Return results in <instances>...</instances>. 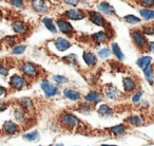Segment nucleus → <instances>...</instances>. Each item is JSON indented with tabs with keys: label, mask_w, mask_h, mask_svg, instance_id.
I'll list each match as a JSON object with an SVG mask.
<instances>
[{
	"label": "nucleus",
	"mask_w": 154,
	"mask_h": 146,
	"mask_svg": "<svg viewBox=\"0 0 154 146\" xmlns=\"http://www.w3.org/2000/svg\"><path fill=\"white\" fill-rule=\"evenodd\" d=\"M8 107V104L5 103V102L3 101H0V111H3V110H5Z\"/></svg>",
	"instance_id": "nucleus-43"
},
{
	"label": "nucleus",
	"mask_w": 154,
	"mask_h": 146,
	"mask_svg": "<svg viewBox=\"0 0 154 146\" xmlns=\"http://www.w3.org/2000/svg\"><path fill=\"white\" fill-rule=\"evenodd\" d=\"M124 19L126 20V22L130 24H136L140 22V18L136 17L135 15H132V14H129V15H126L124 17Z\"/></svg>",
	"instance_id": "nucleus-33"
},
{
	"label": "nucleus",
	"mask_w": 154,
	"mask_h": 146,
	"mask_svg": "<svg viewBox=\"0 0 154 146\" xmlns=\"http://www.w3.org/2000/svg\"><path fill=\"white\" fill-rule=\"evenodd\" d=\"M39 132L37 130H34V131H31V132H28L26 135H22V139L26 140L28 142H36L39 140Z\"/></svg>",
	"instance_id": "nucleus-26"
},
{
	"label": "nucleus",
	"mask_w": 154,
	"mask_h": 146,
	"mask_svg": "<svg viewBox=\"0 0 154 146\" xmlns=\"http://www.w3.org/2000/svg\"><path fill=\"white\" fill-rule=\"evenodd\" d=\"M126 126L125 124H118V125H115V126H112L110 128H108V131H109L111 135H115V137H119V135H122L126 133Z\"/></svg>",
	"instance_id": "nucleus-18"
},
{
	"label": "nucleus",
	"mask_w": 154,
	"mask_h": 146,
	"mask_svg": "<svg viewBox=\"0 0 154 146\" xmlns=\"http://www.w3.org/2000/svg\"><path fill=\"white\" fill-rule=\"evenodd\" d=\"M5 93H7V89H5V87L0 86V97H2V95H5Z\"/></svg>",
	"instance_id": "nucleus-44"
},
{
	"label": "nucleus",
	"mask_w": 154,
	"mask_h": 146,
	"mask_svg": "<svg viewBox=\"0 0 154 146\" xmlns=\"http://www.w3.org/2000/svg\"><path fill=\"white\" fill-rule=\"evenodd\" d=\"M151 62H152V57L147 55V56H141V57H139L138 59H137L136 64L139 68L143 69V70L145 71L148 67L151 66Z\"/></svg>",
	"instance_id": "nucleus-22"
},
{
	"label": "nucleus",
	"mask_w": 154,
	"mask_h": 146,
	"mask_svg": "<svg viewBox=\"0 0 154 146\" xmlns=\"http://www.w3.org/2000/svg\"><path fill=\"white\" fill-rule=\"evenodd\" d=\"M103 92L105 94V97L108 100H111V101H116V100H118L122 97V92L112 84L105 85V87L103 89Z\"/></svg>",
	"instance_id": "nucleus-5"
},
{
	"label": "nucleus",
	"mask_w": 154,
	"mask_h": 146,
	"mask_svg": "<svg viewBox=\"0 0 154 146\" xmlns=\"http://www.w3.org/2000/svg\"><path fill=\"white\" fill-rule=\"evenodd\" d=\"M42 24H45V27L48 29V30L50 31L51 33H53V34H55L56 32H57V28H56L55 24H54L53 19L50 17H45L42 18Z\"/></svg>",
	"instance_id": "nucleus-25"
},
{
	"label": "nucleus",
	"mask_w": 154,
	"mask_h": 146,
	"mask_svg": "<svg viewBox=\"0 0 154 146\" xmlns=\"http://www.w3.org/2000/svg\"><path fill=\"white\" fill-rule=\"evenodd\" d=\"M56 24H57L58 29H59V31L62 33V34L70 36V35H72L73 33H75V29L73 28L71 22L69 21V20H66V18H59V19H57Z\"/></svg>",
	"instance_id": "nucleus-7"
},
{
	"label": "nucleus",
	"mask_w": 154,
	"mask_h": 146,
	"mask_svg": "<svg viewBox=\"0 0 154 146\" xmlns=\"http://www.w3.org/2000/svg\"><path fill=\"white\" fill-rule=\"evenodd\" d=\"M21 73H23V75L29 78H36L40 75V69L36 64L31 62H23L19 67Z\"/></svg>",
	"instance_id": "nucleus-2"
},
{
	"label": "nucleus",
	"mask_w": 154,
	"mask_h": 146,
	"mask_svg": "<svg viewBox=\"0 0 154 146\" xmlns=\"http://www.w3.org/2000/svg\"><path fill=\"white\" fill-rule=\"evenodd\" d=\"M2 130L5 135H13L19 132V126H18V124H16L15 122H13V121H5V122L3 123Z\"/></svg>",
	"instance_id": "nucleus-11"
},
{
	"label": "nucleus",
	"mask_w": 154,
	"mask_h": 146,
	"mask_svg": "<svg viewBox=\"0 0 154 146\" xmlns=\"http://www.w3.org/2000/svg\"><path fill=\"white\" fill-rule=\"evenodd\" d=\"M139 14L145 20H151L154 19V11L151 9H140Z\"/></svg>",
	"instance_id": "nucleus-28"
},
{
	"label": "nucleus",
	"mask_w": 154,
	"mask_h": 146,
	"mask_svg": "<svg viewBox=\"0 0 154 146\" xmlns=\"http://www.w3.org/2000/svg\"><path fill=\"white\" fill-rule=\"evenodd\" d=\"M26 47L23 45H17L15 46V47L13 48V50H12V53L13 54H22L24 51H26Z\"/></svg>",
	"instance_id": "nucleus-37"
},
{
	"label": "nucleus",
	"mask_w": 154,
	"mask_h": 146,
	"mask_svg": "<svg viewBox=\"0 0 154 146\" xmlns=\"http://www.w3.org/2000/svg\"><path fill=\"white\" fill-rule=\"evenodd\" d=\"M141 32L145 35H154V26L153 24H145L141 28Z\"/></svg>",
	"instance_id": "nucleus-34"
},
{
	"label": "nucleus",
	"mask_w": 154,
	"mask_h": 146,
	"mask_svg": "<svg viewBox=\"0 0 154 146\" xmlns=\"http://www.w3.org/2000/svg\"><path fill=\"white\" fill-rule=\"evenodd\" d=\"M145 73V76L147 78V82L149 83L150 85H153L154 84V70H153V66H150L143 71Z\"/></svg>",
	"instance_id": "nucleus-27"
},
{
	"label": "nucleus",
	"mask_w": 154,
	"mask_h": 146,
	"mask_svg": "<svg viewBox=\"0 0 154 146\" xmlns=\"http://www.w3.org/2000/svg\"><path fill=\"white\" fill-rule=\"evenodd\" d=\"M111 48H112V53L114 54V56H116V58H118L119 60L124 59L125 55H124V53L122 52V50H120V48H119V46H118V43H113L111 45Z\"/></svg>",
	"instance_id": "nucleus-29"
},
{
	"label": "nucleus",
	"mask_w": 154,
	"mask_h": 146,
	"mask_svg": "<svg viewBox=\"0 0 154 146\" xmlns=\"http://www.w3.org/2000/svg\"><path fill=\"white\" fill-rule=\"evenodd\" d=\"M31 5H32L33 9L35 10V12H37L39 14L45 13V12H48V9H49L47 2L43 1V0H34V1L31 2Z\"/></svg>",
	"instance_id": "nucleus-15"
},
{
	"label": "nucleus",
	"mask_w": 154,
	"mask_h": 146,
	"mask_svg": "<svg viewBox=\"0 0 154 146\" xmlns=\"http://www.w3.org/2000/svg\"><path fill=\"white\" fill-rule=\"evenodd\" d=\"M126 122L128 124L132 125V126H141L143 125V118L141 116H138V114H133V116H130L126 119Z\"/></svg>",
	"instance_id": "nucleus-20"
},
{
	"label": "nucleus",
	"mask_w": 154,
	"mask_h": 146,
	"mask_svg": "<svg viewBox=\"0 0 154 146\" xmlns=\"http://www.w3.org/2000/svg\"><path fill=\"white\" fill-rule=\"evenodd\" d=\"M139 5H143V9H150L154 7V0H143L139 1Z\"/></svg>",
	"instance_id": "nucleus-38"
},
{
	"label": "nucleus",
	"mask_w": 154,
	"mask_h": 146,
	"mask_svg": "<svg viewBox=\"0 0 154 146\" xmlns=\"http://www.w3.org/2000/svg\"><path fill=\"white\" fill-rule=\"evenodd\" d=\"M14 116L18 122H26V112L21 109V108H17V109H14L13 111Z\"/></svg>",
	"instance_id": "nucleus-30"
},
{
	"label": "nucleus",
	"mask_w": 154,
	"mask_h": 146,
	"mask_svg": "<svg viewBox=\"0 0 154 146\" xmlns=\"http://www.w3.org/2000/svg\"><path fill=\"white\" fill-rule=\"evenodd\" d=\"M18 104L21 107V109L24 112H31L34 109V103L31 99L29 97H21V99L18 101Z\"/></svg>",
	"instance_id": "nucleus-17"
},
{
	"label": "nucleus",
	"mask_w": 154,
	"mask_h": 146,
	"mask_svg": "<svg viewBox=\"0 0 154 146\" xmlns=\"http://www.w3.org/2000/svg\"><path fill=\"white\" fill-rule=\"evenodd\" d=\"M54 45H55V48L60 52H64L68 49L71 48V43L66 38H62V37H58L54 40Z\"/></svg>",
	"instance_id": "nucleus-13"
},
{
	"label": "nucleus",
	"mask_w": 154,
	"mask_h": 146,
	"mask_svg": "<svg viewBox=\"0 0 154 146\" xmlns=\"http://www.w3.org/2000/svg\"><path fill=\"white\" fill-rule=\"evenodd\" d=\"M2 18H3V14H2V12H1V10H0V22L2 21Z\"/></svg>",
	"instance_id": "nucleus-46"
},
{
	"label": "nucleus",
	"mask_w": 154,
	"mask_h": 146,
	"mask_svg": "<svg viewBox=\"0 0 154 146\" xmlns=\"http://www.w3.org/2000/svg\"><path fill=\"white\" fill-rule=\"evenodd\" d=\"M58 122H59L60 126L66 129H73L82 124L79 119L73 113H70V112H62L59 116Z\"/></svg>",
	"instance_id": "nucleus-1"
},
{
	"label": "nucleus",
	"mask_w": 154,
	"mask_h": 146,
	"mask_svg": "<svg viewBox=\"0 0 154 146\" xmlns=\"http://www.w3.org/2000/svg\"><path fill=\"white\" fill-rule=\"evenodd\" d=\"M111 54V50L109 48H103L98 51V56L100 58H108Z\"/></svg>",
	"instance_id": "nucleus-35"
},
{
	"label": "nucleus",
	"mask_w": 154,
	"mask_h": 146,
	"mask_svg": "<svg viewBox=\"0 0 154 146\" xmlns=\"http://www.w3.org/2000/svg\"><path fill=\"white\" fill-rule=\"evenodd\" d=\"M97 9L99 10V12L106 15H115V10H114L113 5H111L109 2L106 1H101L97 5Z\"/></svg>",
	"instance_id": "nucleus-14"
},
{
	"label": "nucleus",
	"mask_w": 154,
	"mask_h": 146,
	"mask_svg": "<svg viewBox=\"0 0 154 146\" xmlns=\"http://www.w3.org/2000/svg\"><path fill=\"white\" fill-rule=\"evenodd\" d=\"M49 146H62V144H57V145H49Z\"/></svg>",
	"instance_id": "nucleus-48"
},
{
	"label": "nucleus",
	"mask_w": 154,
	"mask_h": 146,
	"mask_svg": "<svg viewBox=\"0 0 154 146\" xmlns=\"http://www.w3.org/2000/svg\"><path fill=\"white\" fill-rule=\"evenodd\" d=\"M97 112H98L99 116H106V118L111 116L112 114H113V110H112V108L110 107L109 105H107V104H101L100 106H98Z\"/></svg>",
	"instance_id": "nucleus-24"
},
{
	"label": "nucleus",
	"mask_w": 154,
	"mask_h": 146,
	"mask_svg": "<svg viewBox=\"0 0 154 146\" xmlns=\"http://www.w3.org/2000/svg\"><path fill=\"white\" fill-rule=\"evenodd\" d=\"M12 29L13 31L18 35H26L30 31V27L26 22L20 21V20H15L12 24Z\"/></svg>",
	"instance_id": "nucleus-10"
},
{
	"label": "nucleus",
	"mask_w": 154,
	"mask_h": 146,
	"mask_svg": "<svg viewBox=\"0 0 154 146\" xmlns=\"http://www.w3.org/2000/svg\"><path fill=\"white\" fill-rule=\"evenodd\" d=\"M122 86H124L125 92L130 93L136 89L137 83L132 76H126V78H122Z\"/></svg>",
	"instance_id": "nucleus-12"
},
{
	"label": "nucleus",
	"mask_w": 154,
	"mask_h": 146,
	"mask_svg": "<svg viewBox=\"0 0 154 146\" xmlns=\"http://www.w3.org/2000/svg\"><path fill=\"white\" fill-rule=\"evenodd\" d=\"M141 95H143V91H140V90H138V91H136V92L133 94V97H132V102L133 103H138L139 101H140V99H141Z\"/></svg>",
	"instance_id": "nucleus-39"
},
{
	"label": "nucleus",
	"mask_w": 154,
	"mask_h": 146,
	"mask_svg": "<svg viewBox=\"0 0 154 146\" xmlns=\"http://www.w3.org/2000/svg\"><path fill=\"white\" fill-rule=\"evenodd\" d=\"M18 36H16V35H9V36H5L3 37L2 40L5 41V43H7L8 46H12V47H15L16 46V43L18 41Z\"/></svg>",
	"instance_id": "nucleus-31"
},
{
	"label": "nucleus",
	"mask_w": 154,
	"mask_h": 146,
	"mask_svg": "<svg viewBox=\"0 0 154 146\" xmlns=\"http://www.w3.org/2000/svg\"><path fill=\"white\" fill-rule=\"evenodd\" d=\"M87 15L89 16V20H90L92 24H94L95 26L101 27V28H105V27L108 26L107 20L105 19L103 14L98 13V12H95V11H88Z\"/></svg>",
	"instance_id": "nucleus-6"
},
{
	"label": "nucleus",
	"mask_w": 154,
	"mask_h": 146,
	"mask_svg": "<svg viewBox=\"0 0 154 146\" xmlns=\"http://www.w3.org/2000/svg\"><path fill=\"white\" fill-rule=\"evenodd\" d=\"M8 73H9V68L5 67L3 64H0V76H7Z\"/></svg>",
	"instance_id": "nucleus-41"
},
{
	"label": "nucleus",
	"mask_w": 154,
	"mask_h": 146,
	"mask_svg": "<svg viewBox=\"0 0 154 146\" xmlns=\"http://www.w3.org/2000/svg\"><path fill=\"white\" fill-rule=\"evenodd\" d=\"M101 146H116V145H108V144H103Z\"/></svg>",
	"instance_id": "nucleus-47"
},
{
	"label": "nucleus",
	"mask_w": 154,
	"mask_h": 146,
	"mask_svg": "<svg viewBox=\"0 0 154 146\" xmlns=\"http://www.w3.org/2000/svg\"><path fill=\"white\" fill-rule=\"evenodd\" d=\"M82 58H84L85 62L90 67H93L97 64V57L95 56V54L92 53V52L85 51L84 53H82Z\"/></svg>",
	"instance_id": "nucleus-19"
},
{
	"label": "nucleus",
	"mask_w": 154,
	"mask_h": 146,
	"mask_svg": "<svg viewBox=\"0 0 154 146\" xmlns=\"http://www.w3.org/2000/svg\"><path fill=\"white\" fill-rule=\"evenodd\" d=\"M148 48H149L150 51L154 53V41H151V43H149V46H148Z\"/></svg>",
	"instance_id": "nucleus-45"
},
{
	"label": "nucleus",
	"mask_w": 154,
	"mask_h": 146,
	"mask_svg": "<svg viewBox=\"0 0 154 146\" xmlns=\"http://www.w3.org/2000/svg\"><path fill=\"white\" fill-rule=\"evenodd\" d=\"M85 100H86V102H88V103L96 104V103H98V102H100L103 99H101V94L99 92H97V91H90L88 94H86Z\"/></svg>",
	"instance_id": "nucleus-21"
},
{
	"label": "nucleus",
	"mask_w": 154,
	"mask_h": 146,
	"mask_svg": "<svg viewBox=\"0 0 154 146\" xmlns=\"http://www.w3.org/2000/svg\"><path fill=\"white\" fill-rule=\"evenodd\" d=\"M53 80L56 84L58 85H61V84H64V83H68V78L63 75H54L53 76Z\"/></svg>",
	"instance_id": "nucleus-36"
},
{
	"label": "nucleus",
	"mask_w": 154,
	"mask_h": 146,
	"mask_svg": "<svg viewBox=\"0 0 154 146\" xmlns=\"http://www.w3.org/2000/svg\"><path fill=\"white\" fill-rule=\"evenodd\" d=\"M63 16L70 20H82L87 16L86 12L79 9H71L63 13Z\"/></svg>",
	"instance_id": "nucleus-9"
},
{
	"label": "nucleus",
	"mask_w": 154,
	"mask_h": 146,
	"mask_svg": "<svg viewBox=\"0 0 154 146\" xmlns=\"http://www.w3.org/2000/svg\"><path fill=\"white\" fill-rule=\"evenodd\" d=\"M131 38H132V41L134 43V45L137 47V49L141 50V51L146 50V48L149 46L147 37L141 32V30H138V29L131 30Z\"/></svg>",
	"instance_id": "nucleus-3"
},
{
	"label": "nucleus",
	"mask_w": 154,
	"mask_h": 146,
	"mask_svg": "<svg viewBox=\"0 0 154 146\" xmlns=\"http://www.w3.org/2000/svg\"><path fill=\"white\" fill-rule=\"evenodd\" d=\"M0 51H1V41H0Z\"/></svg>",
	"instance_id": "nucleus-49"
},
{
	"label": "nucleus",
	"mask_w": 154,
	"mask_h": 146,
	"mask_svg": "<svg viewBox=\"0 0 154 146\" xmlns=\"http://www.w3.org/2000/svg\"><path fill=\"white\" fill-rule=\"evenodd\" d=\"M63 95L66 99L71 100V101H78L80 99V93L77 90H74V89H71V88L64 89Z\"/></svg>",
	"instance_id": "nucleus-23"
},
{
	"label": "nucleus",
	"mask_w": 154,
	"mask_h": 146,
	"mask_svg": "<svg viewBox=\"0 0 154 146\" xmlns=\"http://www.w3.org/2000/svg\"><path fill=\"white\" fill-rule=\"evenodd\" d=\"M62 62H66V64L74 66V65H76V64H77L76 54H69V55L64 56V57L62 58Z\"/></svg>",
	"instance_id": "nucleus-32"
},
{
	"label": "nucleus",
	"mask_w": 154,
	"mask_h": 146,
	"mask_svg": "<svg viewBox=\"0 0 154 146\" xmlns=\"http://www.w3.org/2000/svg\"><path fill=\"white\" fill-rule=\"evenodd\" d=\"M91 39L94 41L96 45H100V43H103L109 39V34L105 31H99V32H96L94 34H92L91 36Z\"/></svg>",
	"instance_id": "nucleus-16"
},
{
	"label": "nucleus",
	"mask_w": 154,
	"mask_h": 146,
	"mask_svg": "<svg viewBox=\"0 0 154 146\" xmlns=\"http://www.w3.org/2000/svg\"><path fill=\"white\" fill-rule=\"evenodd\" d=\"M64 3H66V5H73V7H76V5L79 3V1H77V0H66V1H64Z\"/></svg>",
	"instance_id": "nucleus-42"
},
{
	"label": "nucleus",
	"mask_w": 154,
	"mask_h": 146,
	"mask_svg": "<svg viewBox=\"0 0 154 146\" xmlns=\"http://www.w3.org/2000/svg\"><path fill=\"white\" fill-rule=\"evenodd\" d=\"M9 3L15 8H22L24 5V2L22 0H11V1H9Z\"/></svg>",
	"instance_id": "nucleus-40"
},
{
	"label": "nucleus",
	"mask_w": 154,
	"mask_h": 146,
	"mask_svg": "<svg viewBox=\"0 0 154 146\" xmlns=\"http://www.w3.org/2000/svg\"><path fill=\"white\" fill-rule=\"evenodd\" d=\"M10 87L14 90L20 91L21 89H23L26 87V80L24 78V76H21L19 74H13L9 80Z\"/></svg>",
	"instance_id": "nucleus-4"
},
{
	"label": "nucleus",
	"mask_w": 154,
	"mask_h": 146,
	"mask_svg": "<svg viewBox=\"0 0 154 146\" xmlns=\"http://www.w3.org/2000/svg\"><path fill=\"white\" fill-rule=\"evenodd\" d=\"M41 89L47 97H52L58 94V88L48 80L41 81Z\"/></svg>",
	"instance_id": "nucleus-8"
}]
</instances>
